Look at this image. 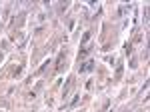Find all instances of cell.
<instances>
[{
  "instance_id": "7a4b0ae2",
  "label": "cell",
  "mask_w": 150,
  "mask_h": 112,
  "mask_svg": "<svg viewBox=\"0 0 150 112\" xmlns=\"http://www.w3.org/2000/svg\"><path fill=\"white\" fill-rule=\"evenodd\" d=\"M78 100H80V94H76V96L72 98V102H70V106H76V104H78Z\"/></svg>"
},
{
  "instance_id": "6da1fadb",
  "label": "cell",
  "mask_w": 150,
  "mask_h": 112,
  "mask_svg": "<svg viewBox=\"0 0 150 112\" xmlns=\"http://www.w3.org/2000/svg\"><path fill=\"white\" fill-rule=\"evenodd\" d=\"M90 70H94V62L92 60H88L84 66H80V72H90Z\"/></svg>"
}]
</instances>
